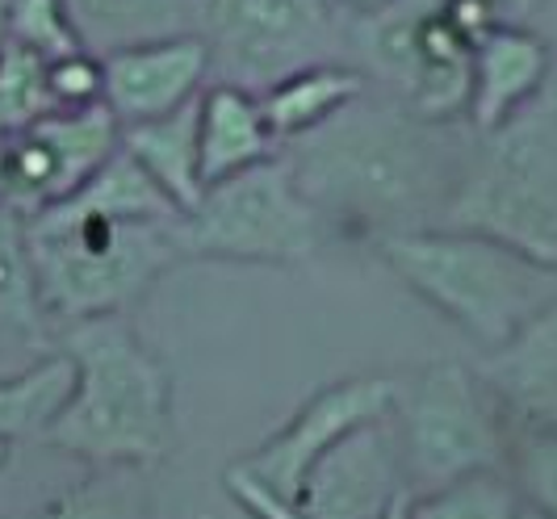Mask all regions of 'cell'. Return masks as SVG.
<instances>
[{"mask_svg":"<svg viewBox=\"0 0 557 519\" xmlns=\"http://www.w3.org/2000/svg\"><path fill=\"white\" fill-rule=\"evenodd\" d=\"M448 122H428L394 97L335 110L307 135L289 138L285 160L319 219L373 231L377 239L441 226L457 193L466 151Z\"/></svg>","mask_w":557,"mask_h":519,"instance_id":"cell-1","label":"cell"},{"mask_svg":"<svg viewBox=\"0 0 557 519\" xmlns=\"http://www.w3.org/2000/svg\"><path fill=\"white\" fill-rule=\"evenodd\" d=\"M76 369L42 440L88 465H151L172 436V385L122 314L67 323L63 348Z\"/></svg>","mask_w":557,"mask_h":519,"instance_id":"cell-2","label":"cell"},{"mask_svg":"<svg viewBox=\"0 0 557 519\" xmlns=\"http://www.w3.org/2000/svg\"><path fill=\"white\" fill-rule=\"evenodd\" d=\"M172 226L176 219L110 214L81 193L29 214L26 244L47 319L67 328L135 306L151 281L181 260Z\"/></svg>","mask_w":557,"mask_h":519,"instance_id":"cell-3","label":"cell"},{"mask_svg":"<svg viewBox=\"0 0 557 519\" xmlns=\"http://www.w3.org/2000/svg\"><path fill=\"white\" fill-rule=\"evenodd\" d=\"M382 256L411 289L470 331L503 348L557 301V269L529 251L461 226H428L377 239Z\"/></svg>","mask_w":557,"mask_h":519,"instance_id":"cell-4","label":"cell"},{"mask_svg":"<svg viewBox=\"0 0 557 519\" xmlns=\"http://www.w3.org/2000/svg\"><path fill=\"white\" fill-rule=\"evenodd\" d=\"M441 226L482 231L557 269V97L478 135Z\"/></svg>","mask_w":557,"mask_h":519,"instance_id":"cell-5","label":"cell"},{"mask_svg":"<svg viewBox=\"0 0 557 519\" xmlns=\"http://www.w3.org/2000/svg\"><path fill=\"white\" fill-rule=\"evenodd\" d=\"M319 226L285 151L206 185L172 235L181 256L210 260H302L319 247Z\"/></svg>","mask_w":557,"mask_h":519,"instance_id":"cell-6","label":"cell"},{"mask_svg":"<svg viewBox=\"0 0 557 519\" xmlns=\"http://www.w3.org/2000/svg\"><path fill=\"white\" fill-rule=\"evenodd\" d=\"M197 34L210 72L251 92L348 51L339 0H197Z\"/></svg>","mask_w":557,"mask_h":519,"instance_id":"cell-7","label":"cell"},{"mask_svg":"<svg viewBox=\"0 0 557 519\" xmlns=\"http://www.w3.org/2000/svg\"><path fill=\"white\" fill-rule=\"evenodd\" d=\"M348 51L361 55L364 81H382L398 106L453 122L470 97V51L474 42L445 17L441 4L403 9L394 0L377 13H352Z\"/></svg>","mask_w":557,"mask_h":519,"instance_id":"cell-8","label":"cell"},{"mask_svg":"<svg viewBox=\"0 0 557 519\" xmlns=\"http://www.w3.org/2000/svg\"><path fill=\"white\" fill-rule=\"evenodd\" d=\"M398 453L407 482L436 491L453 478L499 465V432L461 364H432L407 390L394 385Z\"/></svg>","mask_w":557,"mask_h":519,"instance_id":"cell-9","label":"cell"},{"mask_svg":"<svg viewBox=\"0 0 557 519\" xmlns=\"http://www.w3.org/2000/svg\"><path fill=\"white\" fill-rule=\"evenodd\" d=\"M391 403L394 382H382V378H357L314 394L281 436L226 469V491L256 519H302L298 494L310 465L327 453L332 440L352 432L357 423L391 415Z\"/></svg>","mask_w":557,"mask_h":519,"instance_id":"cell-10","label":"cell"},{"mask_svg":"<svg viewBox=\"0 0 557 519\" xmlns=\"http://www.w3.org/2000/svg\"><path fill=\"white\" fill-rule=\"evenodd\" d=\"M117 147L122 126L106 101L47 113L26 131L0 138V201L29 219L72 197Z\"/></svg>","mask_w":557,"mask_h":519,"instance_id":"cell-11","label":"cell"},{"mask_svg":"<svg viewBox=\"0 0 557 519\" xmlns=\"http://www.w3.org/2000/svg\"><path fill=\"white\" fill-rule=\"evenodd\" d=\"M403 453L391 415L357 423L352 432L327 444V453L310 465L298 516L302 519H382L403 494Z\"/></svg>","mask_w":557,"mask_h":519,"instance_id":"cell-12","label":"cell"},{"mask_svg":"<svg viewBox=\"0 0 557 519\" xmlns=\"http://www.w3.org/2000/svg\"><path fill=\"white\" fill-rule=\"evenodd\" d=\"M101 67H106V97H101L106 110L117 118V126H135L201 97L210 81V47L201 34L185 29V34L113 47L101 55Z\"/></svg>","mask_w":557,"mask_h":519,"instance_id":"cell-13","label":"cell"},{"mask_svg":"<svg viewBox=\"0 0 557 519\" xmlns=\"http://www.w3.org/2000/svg\"><path fill=\"white\" fill-rule=\"evenodd\" d=\"M554 55L529 26L486 29L470 51V97L466 118L474 135H491L532 106L549 84Z\"/></svg>","mask_w":557,"mask_h":519,"instance_id":"cell-14","label":"cell"},{"mask_svg":"<svg viewBox=\"0 0 557 519\" xmlns=\"http://www.w3.org/2000/svg\"><path fill=\"white\" fill-rule=\"evenodd\" d=\"M281 151L277 135L269 131L260 97L239 84L214 81L197 97V156H201V185H214L231 172L273 160Z\"/></svg>","mask_w":557,"mask_h":519,"instance_id":"cell-15","label":"cell"},{"mask_svg":"<svg viewBox=\"0 0 557 519\" xmlns=\"http://www.w3.org/2000/svg\"><path fill=\"white\" fill-rule=\"evenodd\" d=\"M482 373L524 419L557 432V301L495 348Z\"/></svg>","mask_w":557,"mask_h":519,"instance_id":"cell-16","label":"cell"},{"mask_svg":"<svg viewBox=\"0 0 557 519\" xmlns=\"http://www.w3.org/2000/svg\"><path fill=\"white\" fill-rule=\"evenodd\" d=\"M122 151L168 193V201L185 214L201 201V156H197V97L181 110L122 126Z\"/></svg>","mask_w":557,"mask_h":519,"instance_id":"cell-17","label":"cell"},{"mask_svg":"<svg viewBox=\"0 0 557 519\" xmlns=\"http://www.w3.org/2000/svg\"><path fill=\"white\" fill-rule=\"evenodd\" d=\"M364 88L369 81L361 67L327 59V63H310V67L281 76L277 84L260 88L256 97H260V113H264L269 131L277 135V143H289V138L314 131L319 122H327L348 101H357Z\"/></svg>","mask_w":557,"mask_h":519,"instance_id":"cell-18","label":"cell"},{"mask_svg":"<svg viewBox=\"0 0 557 519\" xmlns=\"http://www.w3.org/2000/svg\"><path fill=\"white\" fill-rule=\"evenodd\" d=\"M51 335V319L38 294V273L26 244V219L0 201V339L42 348Z\"/></svg>","mask_w":557,"mask_h":519,"instance_id":"cell-19","label":"cell"},{"mask_svg":"<svg viewBox=\"0 0 557 519\" xmlns=\"http://www.w3.org/2000/svg\"><path fill=\"white\" fill-rule=\"evenodd\" d=\"M72 17L81 26L84 42H101L106 51L143 42V38H164V34H197V4L194 0H67Z\"/></svg>","mask_w":557,"mask_h":519,"instance_id":"cell-20","label":"cell"},{"mask_svg":"<svg viewBox=\"0 0 557 519\" xmlns=\"http://www.w3.org/2000/svg\"><path fill=\"white\" fill-rule=\"evenodd\" d=\"M72 378H76V369H72L67 353L42 356L17 378H0V453L13 440L47 432L63 398L72 394Z\"/></svg>","mask_w":557,"mask_h":519,"instance_id":"cell-21","label":"cell"},{"mask_svg":"<svg viewBox=\"0 0 557 519\" xmlns=\"http://www.w3.org/2000/svg\"><path fill=\"white\" fill-rule=\"evenodd\" d=\"M38 519H151L143 465H92L81 486L59 494Z\"/></svg>","mask_w":557,"mask_h":519,"instance_id":"cell-22","label":"cell"},{"mask_svg":"<svg viewBox=\"0 0 557 519\" xmlns=\"http://www.w3.org/2000/svg\"><path fill=\"white\" fill-rule=\"evenodd\" d=\"M407 519H524V511L503 478L491 469H474L419 498H407Z\"/></svg>","mask_w":557,"mask_h":519,"instance_id":"cell-23","label":"cell"},{"mask_svg":"<svg viewBox=\"0 0 557 519\" xmlns=\"http://www.w3.org/2000/svg\"><path fill=\"white\" fill-rule=\"evenodd\" d=\"M47 113H55L47 88V59L0 38V138L26 131Z\"/></svg>","mask_w":557,"mask_h":519,"instance_id":"cell-24","label":"cell"},{"mask_svg":"<svg viewBox=\"0 0 557 519\" xmlns=\"http://www.w3.org/2000/svg\"><path fill=\"white\" fill-rule=\"evenodd\" d=\"M0 38H9V42H17L42 59L72 55V51L88 47L67 0H4Z\"/></svg>","mask_w":557,"mask_h":519,"instance_id":"cell-25","label":"cell"},{"mask_svg":"<svg viewBox=\"0 0 557 519\" xmlns=\"http://www.w3.org/2000/svg\"><path fill=\"white\" fill-rule=\"evenodd\" d=\"M47 88L55 110H84L106 97V67L92 47H81L72 55L47 59Z\"/></svg>","mask_w":557,"mask_h":519,"instance_id":"cell-26","label":"cell"},{"mask_svg":"<svg viewBox=\"0 0 557 519\" xmlns=\"http://www.w3.org/2000/svg\"><path fill=\"white\" fill-rule=\"evenodd\" d=\"M520 478L529 486L541 516L557 519V432H545L524 444L520 453Z\"/></svg>","mask_w":557,"mask_h":519,"instance_id":"cell-27","label":"cell"},{"mask_svg":"<svg viewBox=\"0 0 557 519\" xmlns=\"http://www.w3.org/2000/svg\"><path fill=\"white\" fill-rule=\"evenodd\" d=\"M478 17L486 22V29L499 26H529L532 17L545 9V0H466Z\"/></svg>","mask_w":557,"mask_h":519,"instance_id":"cell-28","label":"cell"},{"mask_svg":"<svg viewBox=\"0 0 557 519\" xmlns=\"http://www.w3.org/2000/svg\"><path fill=\"white\" fill-rule=\"evenodd\" d=\"M394 0H339V9L348 13H377V9H391Z\"/></svg>","mask_w":557,"mask_h":519,"instance_id":"cell-29","label":"cell"},{"mask_svg":"<svg viewBox=\"0 0 557 519\" xmlns=\"http://www.w3.org/2000/svg\"><path fill=\"white\" fill-rule=\"evenodd\" d=\"M407 498H411L407 491L398 494V498H394L391 507H386V516H382V519H407Z\"/></svg>","mask_w":557,"mask_h":519,"instance_id":"cell-30","label":"cell"},{"mask_svg":"<svg viewBox=\"0 0 557 519\" xmlns=\"http://www.w3.org/2000/svg\"><path fill=\"white\" fill-rule=\"evenodd\" d=\"M524 519H549V516H541V511H536V507H532V511H524Z\"/></svg>","mask_w":557,"mask_h":519,"instance_id":"cell-31","label":"cell"},{"mask_svg":"<svg viewBox=\"0 0 557 519\" xmlns=\"http://www.w3.org/2000/svg\"><path fill=\"white\" fill-rule=\"evenodd\" d=\"M17 519H26V516H17ZM29 519H38V516H29Z\"/></svg>","mask_w":557,"mask_h":519,"instance_id":"cell-32","label":"cell"},{"mask_svg":"<svg viewBox=\"0 0 557 519\" xmlns=\"http://www.w3.org/2000/svg\"><path fill=\"white\" fill-rule=\"evenodd\" d=\"M194 4H197V0H194Z\"/></svg>","mask_w":557,"mask_h":519,"instance_id":"cell-33","label":"cell"}]
</instances>
